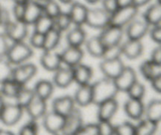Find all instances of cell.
Wrapping results in <instances>:
<instances>
[{
    "label": "cell",
    "instance_id": "1",
    "mask_svg": "<svg viewBox=\"0 0 161 135\" xmlns=\"http://www.w3.org/2000/svg\"><path fill=\"white\" fill-rule=\"evenodd\" d=\"M91 86L93 91V104L97 105L107 100L115 98L119 92L113 80L108 78L99 80Z\"/></svg>",
    "mask_w": 161,
    "mask_h": 135
},
{
    "label": "cell",
    "instance_id": "2",
    "mask_svg": "<svg viewBox=\"0 0 161 135\" xmlns=\"http://www.w3.org/2000/svg\"><path fill=\"white\" fill-rule=\"evenodd\" d=\"M33 55V50L31 47L24 42H16L9 46L6 55V58L10 64L19 65L28 61Z\"/></svg>",
    "mask_w": 161,
    "mask_h": 135
},
{
    "label": "cell",
    "instance_id": "3",
    "mask_svg": "<svg viewBox=\"0 0 161 135\" xmlns=\"http://www.w3.org/2000/svg\"><path fill=\"white\" fill-rule=\"evenodd\" d=\"M138 13V8L133 4L119 7L110 15L109 24L124 28L135 19Z\"/></svg>",
    "mask_w": 161,
    "mask_h": 135
},
{
    "label": "cell",
    "instance_id": "4",
    "mask_svg": "<svg viewBox=\"0 0 161 135\" xmlns=\"http://www.w3.org/2000/svg\"><path fill=\"white\" fill-rule=\"evenodd\" d=\"M110 14L103 8L88 9L85 24L94 29H103L109 24Z\"/></svg>",
    "mask_w": 161,
    "mask_h": 135
},
{
    "label": "cell",
    "instance_id": "5",
    "mask_svg": "<svg viewBox=\"0 0 161 135\" xmlns=\"http://www.w3.org/2000/svg\"><path fill=\"white\" fill-rule=\"evenodd\" d=\"M4 34L13 42H21L28 35V24L23 20H9L4 25Z\"/></svg>",
    "mask_w": 161,
    "mask_h": 135
},
{
    "label": "cell",
    "instance_id": "6",
    "mask_svg": "<svg viewBox=\"0 0 161 135\" xmlns=\"http://www.w3.org/2000/svg\"><path fill=\"white\" fill-rule=\"evenodd\" d=\"M23 110L17 104H4L0 111V122L7 127L15 125L21 119Z\"/></svg>",
    "mask_w": 161,
    "mask_h": 135
},
{
    "label": "cell",
    "instance_id": "7",
    "mask_svg": "<svg viewBox=\"0 0 161 135\" xmlns=\"http://www.w3.org/2000/svg\"><path fill=\"white\" fill-rule=\"evenodd\" d=\"M37 72V68L35 64L28 63L19 64L15 68H13L11 78L21 86H25Z\"/></svg>",
    "mask_w": 161,
    "mask_h": 135
},
{
    "label": "cell",
    "instance_id": "8",
    "mask_svg": "<svg viewBox=\"0 0 161 135\" xmlns=\"http://www.w3.org/2000/svg\"><path fill=\"white\" fill-rule=\"evenodd\" d=\"M65 117L55 111L46 113L43 116V124L44 128L47 132L52 134H59L61 133L64 128Z\"/></svg>",
    "mask_w": 161,
    "mask_h": 135
},
{
    "label": "cell",
    "instance_id": "9",
    "mask_svg": "<svg viewBox=\"0 0 161 135\" xmlns=\"http://www.w3.org/2000/svg\"><path fill=\"white\" fill-rule=\"evenodd\" d=\"M98 36L105 47L119 45L124 37V29L123 28L108 24L102 29Z\"/></svg>",
    "mask_w": 161,
    "mask_h": 135
},
{
    "label": "cell",
    "instance_id": "10",
    "mask_svg": "<svg viewBox=\"0 0 161 135\" xmlns=\"http://www.w3.org/2000/svg\"><path fill=\"white\" fill-rule=\"evenodd\" d=\"M99 67L105 78L113 80L121 73L125 66L119 57L113 60H103Z\"/></svg>",
    "mask_w": 161,
    "mask_h": 135
},
{
    "label": "cell",
    "instance_id": "11",
    "mask_svg": "<svg viewBox=\"0 0 161 135\" xmlns=\"http://www.w3.org/2000/svg\"><path fill=\"white\" fill-rule=\"evenodd\" d=\"M83 126V117L78 109L74 108L73 111L65 117L64 128L61 131V134L76 135L81 127Z\"/></svg>",
    "mask_w": 161,
    "mask_h": 135
},
{
    "label": "cell",
    "instance_id": "12",
    "mask_svg": "<svg viewBox=\"0 0 161 135\" xmlns=\"http://www.w3.org/2000/svg\"><path fill=\"white\" fill-rule=\"evenodd\" d=\"M137 80L135 71L130 67H124L121 73L113 79L118 91L127 92L131 85Z\"/></svg>",
    "mask_w": 161,
    "mask_h": 135
},
{
    "label": "cell",
    "instance_id": "13",
    "mask_svg": "<svg viewBox=\"0 0 161 135\" xmlns=\"http://www.w3.org/2000/svg\"><path fill=\"white\" fill-rule=\"evenodd\" d=\"M43 14L42 4L37 0H31L25 4L23 21L26 24L31 25Z\"/></svg>",
    "mask_w": 161,
    "mask_h": 135
},
{
    "label": "cell",
    "instance_id": "14",
    "mask_svg": "<svg viewBox=\"0 0 161 135\" xmlns=\"http://www.w3.org/2000/svg\"><path fill=\"white\" fill-rule=\"evenodd\" d=\"M149 31V24L144 20H132L127 24L126 34L129 39L141 40Z\"/></svg>",
    "mask_w": 161,
    "mask_h": 135
},
{
    "label": "cell",
    "instance_id": "15",
    "mask_svg": "<svg viewBox=\"0 0 161 135\" xmlns=\"http://www.w3.org/2000/svg\"><path fill=\"white\" fill-rule=\"evenodd\" d=\"M60 55L62 63H64L69 67L73 68L80 64L84 53L80 47L69 46V47L64 49Z\"/></svg>",
    "mask_w": 161,
    "mask_h": 135
},
{
    "label": "cell",
    "instance_id": "16",
    "mask_svg": "<svg viewBox=\"0 0 161 135\" xmlns=\"http://www.w3.org/2000/svg\"><path fill=\"white\" fill-rule=\"evenodd\" d=\"M97 119L99 121H111L118 110L119 104L115 98L109 99L99 104Z\"/></svg>",
    "mask_w": 161,
    "mask_h": 135
},
{
    "label": "cell",
    "instance_id": "17",
    "mask_svg": "<svg viewBox=\"0 0 161 135\" xmlns=\"http://www.w3.org/2000/svg\"><path fill=\"white\" fill-rule=\"evenodd\" d=\"M124 111L130 119L133 120H139L145 113V105L142 100L129 97L124 104Z\"/></svg>",
    "mask_w": 161,
    "mask_h": 135
},
{
    "label": "cell",
    "instance_id": "18",
    "mask_svg": "<svg viewBox=\"0 0 161 135\" xmlns=\"http://www.w3.org/2000/svg\"><path fill=\"white\" fill-rule=\"evenodd\" d=\"M52 108L53 111L66 117L75 108V100L71 96L58 97L52 102Z\"/></svg>",
    "mask_w": 161,
    "mask_h": 135
},
{
    "label": "cell",
    "instance_id": "19",
    "mask_svg": "<svg viewBox=\"0 0 161 135\" xmlns=\"http://www.w3.org/2000/svg\"><path fill=\"white\" fill-rule=\"evenodd\" d=\"M61 55L53 50L44 51L40 57V64L44 69L49 72H55L61 65Z\"/></svg>",
    "mask_w": 161,
    "mask_h": 135
},
{
    "label": "cell",
    "instance_id": "20",
    "mask_svg": "<svg viewBox=\"0 0 161 135\" xmlns=\"http://www.w3.org/2000/svg\"><path fill=\"white\" fill-rule=\"evenodd\" d=\"M74 82L73 68L72 67L61 68L55 71L53 83L59 88H67Z\"/></svg>",
    "mask_w": 161,
    "mask_h": 135
},
{
    "label": "cell",
    "instance_id": "21",
    "mask_svg": "<svg viewBox=\"0 0 161 135\" xmlns=\"http://www.w3.org/2000/svg\"><path fill=\"white\" fill-rule=\"evenodd\" d=\"M121 51L127 59L135 60L143 53V45L141 40L129 39L121 45Z\"/></svg>",
    "mask_w": 161,
    "mask_h": 135
},
{
    "label": "cell",
    "instance_id": "22",
    "mask_svg": "<svg viewBox=\"0 0 161 135\" xmlns=\"http://www.w3.org/2000/svg\"><path fill=\"white\" fill-rule=\"evenodd\" d=\"M25 109H26L28 115L31 117V119L36 120L38 119H40L43 117L44 115L47 113V100H42L35 95L34 98Z\"/></svg>",
    "mask_w": 161,
    "mask_h": 135
},
{
    "label": "cell",
    "instance_id": "23",
    "mask_svg": "<svg viewBox=\"0 0 161 135\" xmlns=\"http://www.w3.org/2000/svg\"><path fill=\"white\" fill-rule=\"evenodd\" d=\"M87 11L88 8L83 3H79V2L72 3L69 12L72 23L74 24L75 26L80 27L85 24Z\"/></svg>",
    "mask_w": 161,
    "mask_h": 135
},
{
    "label": "cell",
    "instance_id": "24",
    "mask_svg": "<svg viewBox=\"0 0 161 135\" xmlns=\"http://www.w3.org/2000/svg\"><path fill=\"white\" fill-rule=\"evenodd\" d=\"M73 68L74 82L80 86L89 84L93 77V70L86 64H79Z\"/></svg>",
    "mask_w": 161,
    "mask_h": 135
},
{
    "label": "cell",
    "instance_id": "25",
    "mask_svg": "<svg viewBox=\"0 0 161 135\" xmlns=\"http://www.w3.org/2000/svg\"><path fill=\"white\" fill-rule=\"evenodd\" d=\"M75 103L81 107H86L93 103V91L91 84L80 86L75 93Z\"/></svg>",
    "mask_w": 161,
    "mask_h": 135
},
{
    "label": "cell",
    "instance_id": "26",
    "mask_svg": "<svg viewBox=\"0 0 161 135\" xmlns=\"http://www.w3.org/2000/svg\"><path fill=\"white\" fill-rule=\"evenodd\" d=\"M140 72L146 79L150 81L161 76V64L153 62L151 60L146 61L140 66Z\"/></svg>",
    "mask_w": 161,
    "mask_h": 135
},
{
    "label": "cell",
    "instance_id": "27",
    "mask_svg": "<svg viewBox=\"0 0 161 135\" xmlns=\"http://www.w3.org/2000/svg\"><path fill=\"white\" fill-rule=\"evenodd\" d=\"M143 20L149 25L160 24L161 22V4L157 1L153 3L143 14Z\"/></svg>",
    "mask_w": 161,
    "mask_h": 135
},
{
    "label": "cell",
    "instance_id": "28",
    "mask_svg": "<svg viewBox=\"0 0 161 135\" xmlns=\"http://www.w3.org/2000/svg\"><path fill=\"white\" fill-rule=\"evenodd\" d=\"M53 85L49 80H39L36 83L34 87L35 95L42 100H48L52 96L53 92Z\"/></svg>",
    "mask_w": 161,
    "mask_h": 135
},
{
    "label": "cell",
    "instance_id": "29",
    "mask_svg": "<svg viewBox=\"0 0 161 135\" xmlns=\"http://www.w3.org/2000/svg\"><path fill=\"white\" fill-rule=\"evenodd\" d=\"M86 48L88 53L94 57H102L105 50V46L99 36H93L86 42Z\"/></svg>",
    "mask_w": 161,
    "mask_h": 135
},
{
    "label": "cell",
    "instance_id": "30",
    "mask_svg": "<svg viewBox=\"0 0 161 135\" xmlns=\"http://www.w3.org/2000/svg\"><path fill=\"white\" fill-rule=\"evenodd\" d=\"M61 39V33L56 28L50 29L47 34H45L44 38V44L42 50L44 51L54 50L60 43Z\"/></svg>",
    "mask_w": 161,
    "mask_h": 135
},
{
    "label": "cell",
    "instance_id": "31",
    "mask_svg": "<svg viewBox=\"0 0 161 135\" xmlns=\"http://www.w3.org/2000/svg\"><path fill=\"white\" fill-rule=\"evenodd\" d=\"M86 40V33L80 26L72 28L66 35V41L69 46L80 47Z\"/></svg>",
    "mask_w": 161,
    "mask_h": 135
},
{
    "label": "cell",
    "instance_id": "32",
    "mask_svg": "<svg viewBox=\"0 0 161 135\" xmlns=\"http://www.w3.org/2000/svg\"><path fill=\"white\" fill-rule=\"evenodd\" d=\"M0 85H1L0 88L1 94H3V97H9V98H15L22 86H24L17 83L11 78L6 79Z\"/></svg>",
    "mask_w": 161,
    "mask_h": 135
},
{
    "label": "cell",
    "instance_id": "33",
    "mask_svg": "<svg viewBox=\"0 0 161 135\" xmlns=\"http://www.w3.org/2000/svg\"><path fill=\"white\" fill-rule=\"evenodd\" d=\"M145 112L146 119L159 123L161 119V100L158 99L150 100L145 108Z\"/></svg>",
    "mask_w": 161,
    "mask_h": 135
},
{
    "label": "cell",
    "instance_id": "34",
    "mask_svg": "<svg viewBox=\"0 0 161 135\" xmlns=\"http://www.w3.org/2000/svg\"><path fill=\"white\" fill-rule=\"evenodd\" d=\"M34 31L45 35L50 29L54 28V19L43 14L36 20V23L34 24Z\"/></svg>",
    "mask_w": 161,
    "mask_h": 135
},
{
    "label": "cell",
    "instance_id": "35",
    "mask_svg": "<svg viewBox=\"0 0 161 135\" xmlns=\"http://www.w3.org/2000/svg\"><path fill=\"white\" fill-rule=\"evenodd\" d=\"M158 128V123L146 119L135 126V135H152Z\"/></svg>",
    "mask_w": 161,
    "mask_h": 135
},
{
    "label": "cell",
    "instance_id": "36",
    "mask_svg": "<svg viewBox=\"0 0 161 135\" xmlns=\"http://www.w3.org/2000/svg\"><path fill=\"white\" fill-rule=\"evenodd\" d=\"M35 97V92L33 89L25 88V86H22L19 93L17 94L16 99V104L22 108H25L28 104Z\"/></svg>",
    "mask_w": 161,
    "mask_h": 135
},
{
    "label": "cell",
    "instance_id": "37",
    "mask_svg": "<svg viewBox=\"0 0 161 135\" xmlns=\"http://www.w3.org/2000/svg\"><path fill=\"white\" fill-rule=\"evenodd\" d=\"M43 14L51 18L55 19L61 13L59 4L55 0H47L42 3Z\"/></svg>",
    "mask_w": 161,
    "mask_h": 135
},
{
    "label": "cell",
    "instance_id": "38",
    "mask_svg": "<svg viewBox=\"0 0 161 135\" xmlns=\"http://www.w3.org/2000/svg\"><path fill=\"white\" fill-rule=\"evenodd\" d=\"M127 93L130 98L142 100L146 94V87L142 83H139L136 80L129 88Z\"/></svg>",
    "mask_w": 161,
    "mask_h": 135
},
{
    "label": "cell",
    "instance_id": "39",
    "mask_svg": "<svg viewBox=\"0 0 161 135\" xmlns=\"http://www.w3.org/2000/svg\"><path fill=\"white\" fill-rule=\"evenodd\" d=\"M72 24V20H71L69 13L61 12L54 19V27L60 31L67 30Z\"/></svg>",
    "mask_w": 161,
    "mask_h": 135
},
{
    "label": "cell",
    "instance_id": "40",
    "mask_svg": "<svg viewBox=\"0 0 161 135\" xmlns=\"http://www.w3.org/2000/svg\"><path fill=\"white\" fill-rule=\"evenodd\" d=\"M114 134L135 135V126L130 122H124L114 127Z\"/></svg>",
    "mask_w": 161,
    "mask_h": 135
},
{
    "label": "cell",
    "instance_id": "41",
    "mask_svg": "<svg viewBox=\"0 0 161 135\" xmlns=\"http://www.w3.org/2000/svg\"><path fill=\"white\" fill-rule=\"evenodd\" d=\"M12 71L13 68L7 60H5L4 57L0 58V84L11 78Z\"/></svg>",
    "mask_w": 161,
    "mask_h": 135
},
{
    "label": "cell",
    "instance_id": "42",
    "mask_svg": "<svg viewBox=\"0 0 161 135\" xmlns=\"http://www.w3.org/2000/svg\"><path fill=\"white\" fill-rule=\"evenodd\" d=\"M120 55H122V51H121V45L119 44L112 46H107L104 52L102 58L104 60L116 59L120 57Z\"/></svg>",
    "mask_w": 161,
    "mask_h": 135
},
{
    "label": "cell",
    "instance_id": "43",
    "mask_svg": "<svg viewBox=\"0 0 161 135\" xmlns=\"http://www.w3.org/2000/svg\"><path fill=\"white\" fill-rule=\"evenodd\" d=\"M39 131V127L35 119H31L30 122L25 124L20 128L19 134L20 135H36Z\"/></svg>",
    "mask_w": 161,
    "mask_h": 135
},
{
    "label": "cell",
    "instance_id": "44",
    "mask_svg": "<svg viewBox=\"0 0 161 135\" xmlns=\"http://www.w3.org/2000/svg\"><path fill=\"white\" fill-rule=\"evenodd\" d=\"M76 135H99L98 126L94 123L83 125L77 132Z\"/></svg>",
    "mask_w": 161,
    "mask_h": 135
},
{
    "label": "cell",
    "instance_id": "45",
    "mask_svg": "<svg viewBox=\"0 0 161 135\" xmlns=\"http://www.w3.org/2000/svg\"><path fill=\"white\" fill-rule=\"evenodd\" d=\"M99 135H114V126L110 121H99Z\"/></svg>",
    "mask_w": 161,
    "mask_h": 135
},
{
    "label": "cell",
    "instance_id": "46",
    "mask_svg": "<svg viewBox=\"0 0 161 135\" xmlns=\"http://www.w3.org/2000/svg\"><path fill=\"white\" fill-rule=\"evenodd\" d=\"M44 38H45V35L34 31L30 37V44L35 48L42 49V50L44 44Z\"/></svg>",
    "mask_w": 161,
    "mask_h": 135
},
{
    "label": "cell",
    "instance_id": "47",
    "mask_svg": "<svg viewBox=\"0 0 161 135\" xmlns=\"http://www.w3.org/2000/svg\"><path fill=\"white\" fill-rule=\"evenodd\" d=\"M25 4L26 3H14L13 6V15H14L15 20H23L24 14L25 10Z\"/></svg>",
    "mask_w": 161,
    "mask_h": 135
},
{
    "label": "cell",
    "instance_id": "48",
    "mask_svg": "<svg viewBox=\"0 0 161 135\" xmlns=\"http://www.w3.org/2000/svg\"><path fill=\"white\" fill-rule=\"evenodd\" d=\"M102 8L110 15L119 8L117 0H102Z\"/></svg>",
    "mask_w": 161,
    "mask_h": 135
},
{
    "label": "cell",
    "instance_id": "49",
    "mask_svg": "<svg viewBox=\"0 0 161 135\" xmlns=\"http://www.w3.org/2000/svg\"><path fill=\"white\" fill-rule=\"evenodd\" d=\"M9 47L8 38L4 33H0V58L6 57Z\"/></svg>",
    "mask_w": 161,
    "mask_h": 135
},
{
    "label": "cell",
    "instance_id": "50",
    "mask_svg": "<svg viewBox=\"0 0 161 135\" xmlns=\"http://www.w3.org/2000/svg\"><path fill=\"white\" fill-rule=\"evenodd\" d=\"M150 37L153 42L160 45L161 42V26L160 24L155 25L150 31Z\"/></svg>",
    "mask_w": 161,
    "mask_h": 135
},
{
    "label": "cell",
    "instance_id": "51",
    "mask_svg": "<svg viewBox=\"0 0 161 135\" xmlns=\"http://www.w3.org/2000/svg\"><path fill=\"white\" fill-rule=\"evenodd\" d=\"M150 60L153 62L161 64V47L160 46L153 49L152 53H151Z\"/></svg>",
    "mask_w": 161,
    "mask_h": 135
},
{
    "label": "cell",
    "instance_id": "52",
    "mask_svg": "<svg viewBox=\"0 0 161 135\" xmlns=\"http://www.w3.org/2000/svg\"><path fill=\"white\" fill-rule=\"evenodd\" d=\"M151 86L153 89L157 93V94H160L161 93V76L157 77V78H153V79L150 80Z\"/></svg>",
    "mask_w": 161,
    "mask_h": 135
},
{
    "label": "cell",
    "instance_id": "53",
    "mask_svg": "<svg viewBox=\"0 0 161 135\" xmlns=\"http://www.w3.org/2000/svg\"><path fill=\"white\" fill-rule=\"evenodd\" d=\"M150 1L151 0H133L132 4H133L134 6H136V7L139 8L141 7V6H145V5L148 4Z\"/></svg>",
    "mask_w": 161,
    "mask_h": 135
},
{
    "label": "cell",
    "instance_id": "54",
    "mask_svg": "<svg viewBox=\"0 0 161 135\" xmlns=\"http://www.w3.org/2000/svg\"><path fill=\"white\" fill-rule=\"evenodd\" d=\"M132 3H133V0H117V3L118 5H119V7L131 5Z\"/></svg>",
    "mask_w": 161,
    "mask_h": 135
},
{
    "label": "cell",
    "instance_id": "55",
    "mask_svg": "<svg viewBox=\"0 0 161 135\" xmlns=\"http://www.w3.org/2000/svg\"><path fill=\"white\" fill-rule=\"evenodd\" d=\"M14 133H13L11 130H4V129L0 128V135H14Z\"/></svg>",
    "mask_w": 161,
    "mask_h": 135
},
{
    "label": "cell",
    "instance_id": "56",
    "mask_svg": "<svg viewBox=\"0 0 161 135\" xmlns=\"http://www.w3.org/2000/svg\"><path fill=\"white\" fill-rule=\"evenodd\" d=\"M4 104L5 102H4V100H3V94H1V92H0V111H1V109L3 108Z\"/></svg>",
    "mask_w": 161,
    "mask_h": 135
},
{
    "label": "cell",
    "instance_id": "57",
    "mask_svg": "<svg viewBox=\"0 0 161 135\" xmlns=\"http://www.w3.org/2000/svg\"><path fill=\"white\" fill-rule=\"evenodd\" d=\"M85 1L87 3H89V4H96L98 2H100L101 0H85Z\"/></svg>",
    "mask_w": 161,
    "mask_h": 135
},
{
    "label": "cell",
    "instance_id": "58",
    "mask_svg": "<svg viewBox=\"0 0 161 135\" xmlns=\"http://www.w3.org/2000/svg\"><path fill=\"white\" fill-rule=\"evenodd\" d=\"M14 3H28L31 0H13Z\"/></svg>",
    "mask_w": 161,
    "mask_h": 135
},
{
    "label": "cell",
    "instance_id": "59",
    "mask_svg": "<svg viewBox=\"0 0 161 135\" xmlns=\"http://www.w3.org/2000/svg\"><path fill=\"white\" fill-rule=\"evenodd\" d=\"M61 3H62L63 4H70V3H72L73 0H59Z\"/></svg>",
    "mask_w": 161,
    "mask_h": 135
},
{
    "label": "cell",
    "instance_id": "60",
    "mask_svg": "<svg viewBox=\"0 0 161 135\" xmlns=\"http://www.w3.org/2000/svg\"><path fill=\"white\" fill-rule=\"evenodd\" d=\"M3 24V18H2V15H1V12H0V25Z\"/></svg>",
    "mask_w": 161,
    "mask_h": 135
},
{
    "label": "cell",
    "instance_id": "61",
    "mask_svg": "<svg viewBox=\"0 0 161 135\" xmlns=\"http://www.w3.org/2000/svg\"><path fill=\"white\" fill-rule=\"evenodd\" d=\"M37 1H42V2H44V1H47V0H37Z\"/></svg>",
    "mask_w": 161,
    "mask_h": 135
},
{
    "label": "cell",
    "instance_id": "62",
    "mask_svg": "<svg viewBox=\"0 0 161 135\" xmlns=\"http://www.w3.org/2000/svg\"><path fill=\"white\" fill-rule=\"evenodd\" d=\"M0 7H1V6H0Z\"/></svg>",
    "mask_w": 161,
    "mask_h": 135
}]
</instances>
